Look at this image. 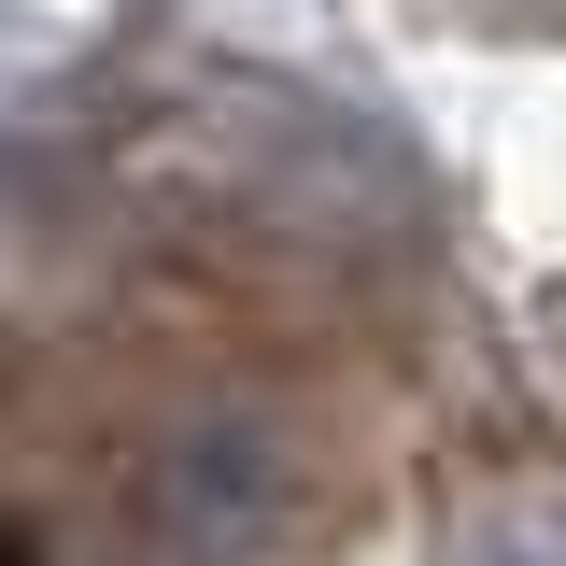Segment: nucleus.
Instances as JSON below:
<instances>
[{"mask_svg":"<svg viewBox=\"0 0 566 566\" xmlns=\"http://www.w3.org/2000/svg\"><path fill=\"white\" fill-rule=\"evenodd\" d=\"M142 538L170 566H312L326 538V468L312 439L255 397H199L142 439Z\"/></svg>","mask_w":566,"mask_h":566,"instance_id":"f257e3e1","label":"nucleus"}]
</instances>
